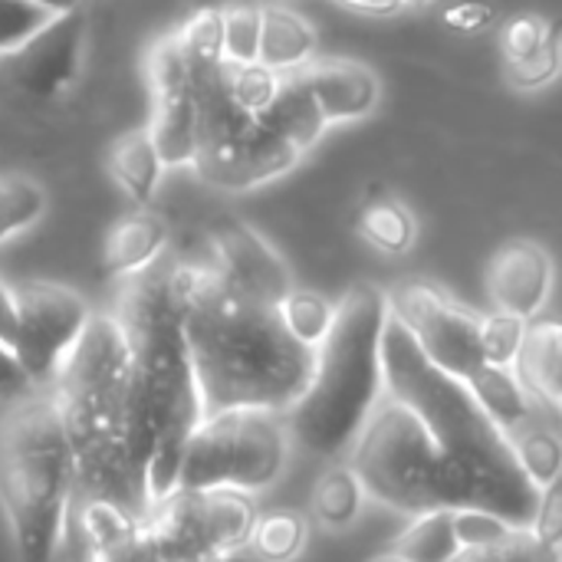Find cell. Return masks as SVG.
Listing matches in <instances>:
<instances>
[{
    "label": "cell",
    "mask_w": 562,
    "mask_h": 562,
    "mask_svg": "<svg viewBox=\"0 0 562 562\" xmlns=\"http://www.w3.org/2000/svg\"><path fill=\"white\" fill-rule=\"evenodd\" d=\"M171 257L125 277L115 319L132 349L135 375V458L145 468L151 504L178 487L184 448L204 422V402L181 329Z\"/></svg>",
    "instance_id": "obj_3"
},
{
    "label": "cell",
    "mask_w": 562,
    "mask_h": 562,
    "mask_svg": "<svg viewBox=\"0 0 562 562\" xmlns=\"http://www.w3.org/2000/svg\"><path fill=\"white\" fill-rule=\"evenodd\" d=\"M306 537H310V524L303 514L273 510L267 517H257L250 547L263 562H290L303 553Z\"/></svg>",
    "instance_id": "obj_32"
},
{
    "label": "cell",
    "mask_w": 562,
    "mask_h": 562,
    "mask_svg": "<svg viewBox=\"0 0 562 562\" xmlns=\"http://www.w3.org/2000/svg\"><path fill=\"white\" fill-rule=\"evenodd\" d=\"M13 286H7L0 280V336L3 339H13Z\"/></svg>",
    "instance_id": "obj_48"
},
{
    "label": "cell",
    "mask_w": 562,
    "mask_h": 562,
    "mask_svg": "<svg viewBox=\"0 0 562 562\" xmlns=\"http://www.w3.org/2000/svg\"><path fill=\"white\" fill-rule=\"evenodd\" d=\"M224 79H227V92L234 95V102L250 115L267 112V105L273 102L277 82H280V76L273 69H267L263 63H247V66L224 63Z\"/></svg>",
    "instance_id": "obj_35"
},
{
    "label": "cell",
    "mask_w": 562,
    "mask_h": 562,
    "mask_svg": "<svg viewBox=\"0 0 562 562\" xmlns=\"http://www.w3.org/2000/svg\"><path fill=\"white\" fill-rule=\"evenodd\" d=\"M260 53V7L234 3L224 7V63L247 66Z\"/></svg>",
    "instance_id": "obj_34"
},
{
    "label": "cell",
    "mask_w": 562,
    "mask_h": 562,
    "mask_svg": "<svg viewBox=\"0 0 562 562\" xmlns=\"http://www.w3.org/2000/svg\"><path fill=\"white\" fill-rule=\"evenodd\" d=\"M527 323L507 313H491L481 323V352L487 366H501V369H514V359L520 352Z\"/></svg>",
    "instance_id": "obj_38"
},
{
    "label": "cell",
    "mask_w": 562,
    "mask_h": 562,
    "mask_svg": "<svg viewBox=\"0 0 562 562\" xmlns=\"http://www.w3.org/2000/svg\"><path fill=\"white\" fill-rule=\"evenodd\" d=\"M514 375L527 395L560 415L562 408V326L557 319H530L520 352L514 359Z\"/></svg>",
    "instance_id": "obj_16"
},
{
    "label": "cell",
    "mask_w": 562,
    "mask_h": 562,
    "mask_svg": "<svg viewBox=\"0 0 562 562\" xmlns=\"http://www.w3.org/2000/svg\"><path fill=\"white\" fill-rule=\"evenodd\" d=\"M155 540L161 562H207L214 560L207 524H204V501L194 491H171L168 497L155 501L148 517L142 520Z\"/></svg>",
    "instance_id": "obj_15"
},
{
    "label": "cell",
    "mask_w": 562,
    "mask_h": 562,
    "mask_svg": "<svg viewBox=\"0 0 562 562\" xmlns=\"http://www.w3.org/2000/svg\"><path fill=\"white\" fill-rule=\"evenodd\" d=\"M451 527L464 553L494 550L517 533V527H510L504 517L487 514V510H451Z\"/></svg>",
    "instance_id": "obj_37"
},
{
    "label": "cell",
    "mask_w": 562,
    "mask_h": 562,
    "mask_svg": "<svg viewBox=\"0 0 562 562\" xmlns=\"http://www.w3.org/2000/svg\"><path fill=\"white\" fill-rule=\"evenodd\" d=\"M89 20L82 10L49 16L23 46L7 56L13 86L30 99H59L79 79L86 59Z\"/></svg>",
    "instance_id": "obj_11"
},
{
    "label": "cell",
    "mask_w": 562,
    "mask_h": 562,
    "mask_svg": "<svg viewBox=\"0 0 562 562\" xmlns=\"http://www.w3.org/2000/svg\"><path fill=\"white\" fill-rule=\"evenodd\" d=\"M161 168L194 165L201 132H198V102L194 92L158 95L151 99V119L145 125Z\"/></svg>",
    "instance_id": "obj_20"
},
{
    "label": "cell",
    "mask_w": 562,
    "mask_h": 562,
    "mask_svg": "<svg viewBox=\"0 0 562 562\" xmlns=\"http://www.w3.org/2000/svg\"><path fill=\"white\" fill-rule=\"evenodd\" d=\"M46 214V188L20 171L0 175V244L30 231Z\"/></svg>",
    "instance_id": "obj_30"
},
{
    "label": "cell",
    "mask_w": 562,
    "mask_h": 562,
    "mask_svg": "<svg viewBox=\"0 0 562 562\" xmlns=\"http://www.w3.org/2000/svg\"><path fill=\"white\" fill-rule=\"evenodd\" d=\"M211 247L221 280L250 303L277 310L296 286L286 260L273 250V244H267L263 234L237 217H224L211 227Z\"/></svg>",
    "instance_id": "obj_12"
},
{
    "label": "cell",
    "mask_w": 562,
    "mask_h": 562,
    "mask_svg": "<svg viewBox=\"0 0 562 562\" xmlns=\"http://www.w3.org/2000/svg\"><path fill=\"white\" fill-rule=\"evenodd\" d=\"M550 36H557L553 20L540 16V13H520L510 23H504L501 33V49H504V63H520L527 56H533Z\"/></svg>",
    "instance_id": "obj_39"
},
{
    "label": "cell",
    "mask_w": 562,
    "mask_h": 562,
    "mask_svg": "<svg viewBox=\"0 0 562 562\" xmlns=\"http://www.w3.org/2000/svg\"><path fill=\"white\" fill-rule=\"evenodd\" d=\"M487 290L497 313L524 323L537 319L553 293V257L537 240H507L487 270Z\"/></svg>",
    "instance_id": "obj_13"
},
{
    "label": "cell",
    "mask_w": 562,
    "mask_h": 562,
    "mask_svg": "<svg viewBox=\"0 0 562 562\" xmlns=\"http://www.w3.org/2000/svg\"><path fill=\"white\" fill-rule=\"evenodd\" d=\"M290 461V431L283 415L231 408L204 415L191 435L175 491H244L270 487Z\"/></svg>",
    "instance_id": "obj_8"
},
{
    "label": "cell",
    "mask_w": 562,
    "mask_h": 562,
    "mask_svg": "<svg viewBox=\"0 0 562 562\" xmlns=\"http://www.w3.org/2000/svg\"><path fill=\"white\" fill-rule=\"evenodd\" d=\"M109 171L119 181V188L132 198L135 207H148L161 184V161L155 155V145L145 128H132L115 138L109 148Z\"/></svg>",
    "instance_id": "obj_24"
},
{
    "label": "cell",
    "mask_w": 562,
    "mask_h": 562,
    "mask_svg": "<svg viewBox=\"0 0 562 562\" xmlns=\"http://www.w3.org/2000/svg\"><path fill=\"white\" fill-rule=\"evenodd\" d=\"M339 3L349 10H359V13H372V16H385V13L402 10V0H339Z\"/></svg>",
    "instance_id": "obj_47"
},
{
    "label": "cell",
    "mask_w": 562,
    "mask_h": 562,
    "mask_svg": "<svg viewBox=\"0 0 562 562\" xmlns=\"http://www.w3.org/2000/svg\"><path fill=\"white\" fill-rule=\"evenodd\" d=\"M425 3H431V0H402V7H425Z\"/></svg>",
    "instance_id": "obj_50"
},
{
    "label": "cell",
    "mask_w": 562,
    "mask_h": 562,
    "mask_svg": "<svg viewBox=\"0 0 562 562\" xmlns=\"http://www.w3.org/2000/svg\"><path fill=\"white\" fill-rule=\"evenodd\" d=\"M49 16L40 13L30 0H0V53H13L23 46Z\"/></svg>",
    "instance_id": "obj_42"
},
{
    "label": "cell",
    "mask_w": 562,
    "mask_h": 562,
    "mask_svg": "<svg viewBox=\"0 0 562 562\" xmlns=\"http://www.w3.org/2000/svg\"><path fill=\"white\" fill-rule=\"evenodd\" d=\"M382 379L385 395L422 422L441 458L445 510H487L517 530H533L543 491L527 481L510 441L468 385L435 369L392 313L382 333Z\"/></svg>",
    "instance_id": "obj_1"
},
{
    "label": "cell",
    "mask_w": 562,
    "mask_h": 562,
    "mask_svg": "<svg viewBox=\"0 0 562 562\" xmlns=\"http://www.w3.org/2000/svg\"><path fill=\"white\" fill-rule=\"evenodd\" d=\"M464 385L474 395V402L481 405V412L494 422V428L507 441L517 431H524L527 425H533L537 418H543L540 415V405L517 382L514 369H501V366H487L484 362Z\"/></svg>",
    "instance_id": "obj_19"
},
{
    "label": "cell",
    "mask_w": 562,
    "mask_h": 562,
    "mask_svg": "<svg viewBox=\"0 0 562 562\" xmlns=\"http://www.w3.org/2000/svg\"><path fill=\"white\" fill-rule=\"evenodd\" d=\"M145 76H148L151 99L178 95V92H194V82H198V72H194V66H191V59L181 49L175 33H168V36L151 43V49L145 56Z\"/></svg>",
    "instance_id": "obj_33"
},
{
    "label": "cell",
    "mask_w": 562,
    "mask_h": 562,
    "mask_svg": "<svg viewBox=\"0 0 562 562\" xmlns=\"http://www.w3.org/2000/svg\"><path fill=\"white\" fill-rule=\"evenodd\" d=\"M454 562H562V553L543 547L533 530H517L507 543L494 547V550H471L461 553Z\"/></svg>",
    "instance_id": "obj_41"
},
{
    "label": "cell",
    "mask_w": 562,
    "mask_h": 562,
    "mask_svg": "<svg viewBox=\"0 0 562 562\" xmlns=\"http://www.w3.org/2000/svg\"><path fill=\"white\" fill-rule=\"evenodd\" d=\"M389 313L405 326L418 352L445 375L468 382L481 366L484 316L451 300L428 280H405L389 290Z\"/></svg>",
    "instance_id": "obj_10"
},
{
    "label": "cell",
    "mask_w": 562,
    "mask_h": 562,
    "mask_svg": "<svg viewBox=\"0 0 562 562\" xmlns=\"http://www.w3.org/2000/svg\"><path fill=\"white\" fill-rule=\"evenodd\" d=\"M300 158L303 155L270 122H263V115H257V122H254L250 135L244 138L237 161L231 168L227 191H247V188L267 184V181L286 175Z\"/></svg>",
    "instance_id": "obj_21"
},
{
    "label": "cell",
    "mask_w": 562,
    "mask_h": 562,
    "mask_svg": "<svg viewBox=\"0 0 562 562\" xmlns=\"http://www.w3.org/2000/svg\"><path fill=\"white\" fill-rule=\"evenodd\" d=\"M375 562H405V560H398L395 553H389V557H382V560H375Z\"/></svg>",
    "instance_id": "obj_51"
},
{
    "label": "cell",
    "mask_w": 562,
    "mask_h": 562,
    "mask_svg": "<svg viewBox=\"0 0 562 562\" xmlns=\"http://www.w3.org/2000/svg\"><path fill=\"white\" fill-rule=\"evenodd\" d=\"M201 501H204V524H207V540H211L214 557L231 560L237 550L250 547V537L260 517L254 494L217 487V491H201Z\"/></svg>",
    "instance_id": "obj_23"
},
{
    "label": "cell",
    "mask_w": 562,
    "mask_h": 562,
    "mask_svg": "<svg viewBox=\"0 0 562 562\" xmlns=\"http://www.w3.org/2000/svg\"><path fill=\"white\" fill-rule=\"evenodd\" d=\"M49 395L69 441L82 497L115 504L135 520H145L151 497L145 468L135 458L132 349L112 313L89 316V326Z\"/></svg>",
    "instance_id": "obj_4"
},
{
    "label": "cell",
    "mask_w": 562,
    "mask_h": 562,
    "mask_svg": "<svg viewBox=\"0 0 562 562\" xmlns=\"http://www.w3.org/2000/svg\"><path fill=\"white\" fill-rule=\"evenodd\" d=\"M385 323L389 293L372 283H356L336 303L333 326L313 352L310 385L283 415L290 438H296L310 454H349L375 405L382 402Z\"/></svg>",
    "instance_id": "obj_5"
},
{
    "label": "cell",
    "mask_w": 562,
    "mask_h": 562,
    "mask_svg": "<svg viewBox=\"0 0 562 562\" xmlns=\"http://www.w3.org/2000/svg\"><path fill=\"white\" fill-rule=\"evenodd\" d=\"M392 553L405 562H454L464 550L451 527V510H428L412 517L398 533Z\"/></svg>",
    "instance_id": "obj_26"
},
{
    "label": "cell",
    "mask_w": 562,
    "mask_h": 562,
    "mask_svg": "<svg viewBox=\"0 0 562 562\" xmlns=\"http://www.w3.org/2000/svg\"><path fill=\"white\" fill-rule=\"evenodd\" d=\"M76 471L49 392H36L0 418V510L23 562H53L63 540Z\"/></svg>",
    "instance_id": "obj_6"
},
{
    "label": "cell",
    "mask_w": 562,
    "mask_h": 562,
    "mask_svg": "<svg viewBox=\"0 0 562 562\" xmlns=\"http://www.w3.org/2000/svg\"><path fill=\"white\" fill-rule=\"evenodd\" d=\"M319 56L316 26L293 7L267 3L260 7V53L257 63L273 69L277 76L300 72Z\"/></svg>",
    "instance_id": "obj_18"
},
{
    "label": "cell",
    "mask_w": 562,
    "mask_h": 562,
    "mask_svg": "<svg viewBox=\"0 0 562 562\" xmlns=\"http://www.w3.org/2000/svg\"><path fill=\"white\" fill-rule=\"evenodd\" d=\"M138 524L142 520H135L132 514H125V510H119L115 504H105V501H82V510H79V527H82L89 553L112 547L115 540L132 533Z\"/></svg>",
    "instance_id": "obj_36"
},
{
    "label": "cell",
    "mask_w": 562,
    "mask_h": 562,
    "mask_svg": "<svg viewBox=\"0 0 562 562\" xmlns=\"http://www.w3.org/2000/svg\"><path fill=\"white\" fill-rule=\"evenodd\" d=\"M510 448H514V458H517L520 471L527 474V481L537 491H547L550 484L560 481L562 445L560 438H557V431L543 418H537L533 425L517 431L510 438Z\"/></svg>",
    "instance_id": "obj_29"
},
{
    "label": "cell",
    "mask_w": 562,
    "mask_h": 562,
    "mask_svg": "<svg viewBox=\"0 0 562 562\" xmlns=\"http://www.w3.org/2000/svg\"><path fill=\"white\" fill-rule=\"evenodd\" d=\"M359 234L379 254L402 257L418 240V221L405 201H398L392 194H379L359 211Z\"/></svg>",
    "instance_id": "obj_25"
},
{
    "label": "cell",
    "mask_w": 562,
    "mask_h": 562,
    "mask_svg": "<svg viewBox=\"0 0 562 562\" xmlns=\"http://www.w3.org/2000/svg\"><path fill=\"white\" fill-rule=\"evenodd\" d=\"M362 501H366V494H362L359 477L352 474L349 464H339V468H329L316 481L313 517L329 530H342V527L356 524V517L362 514Z\"/></svg>",
    "instance_id": "obj_28"
},
{
    "label": "cell",
    "mask_w": 562,
    "mask_h": 562,
    "mask_svg": "<svg viewBox=\"0 0 562 562\" xmlns=\"http://www.w3.org/2000/svg\"><path fill=\"white\" fill-rule=\"evenodd\" d=\"M263 122H270L300 155H306L323 138V132L329 128L300 72L280 76L273 102L263 112Z\"/></svg>",
    "instance_id": "obj_22"
},
{
    "label": "cell",
    "mask_w": 562,
    "mask_h": 562,
    "mask_svg": "<svg viewBox=\"0 0 562 562\" xmlns=\"http://www.w3.org/2000/svg\"><path fill=\"white\" fill-rule=\"evenodd\" d=\"M168 247V224L151 207H135L119 217L102 244V273L105 277H135L148 270Z\"/></svg>",
    "instance_id": "obj_17"
},
{
    "label": "cell",
    "mask_w": 562,
    "mask_h": 562,
    "mask_svg": "<svg viewBox=\"0 0 562 562\" xmlns=\"http://www.w3.org/2000/svg\"><path fill=\"white\" fill-rule=\"evenodd\" d=\"M198 79L224 63V7H201L175 30Z\"/></svg>",
    "instance_id": "obj_31"
},
{
    "label": "cell",
    "mask_w": 562,
    "mask_h": 562,
    "mask_svg": "<svg viewBox=\"0 0 562 562\" xmlns=\"http://www.w3.org/2000/svg\"><path fill=\"white\" fill-rule=\"evenodd\" d=\"M30 395H36V392H33V385H30L20 359L13 352V342L0 336V402L16 405V402H23Z\"/></svg>",
    "instance_id": "obj_46"
},
{
    "label": "cell",
    "mask_w": 562,
    "mask_h": 562,
    "mask_svg": "<svg viewBox=\"0 0 562 562\" xmlns=\"http://www.w3.org/2000/svg\"><path fill=\"white\" fill-rule=\"evenodd\" d=\"M533 537L562 553V487L560 481L550 484L543 494H540V507H537V520H533Z\"/></svg>",
    "instance_id": "obj_45"
},
{
    "label": "cell",
    "mask_w": 562,
    "mask_h": 562,
    "mask_svg": "<svg viewBox=\"0 0 562 562\" xmlns=\"http://www.w3.org/2000/svg\"><path fill=\"white\" fill-rule=\"evenodd\" d=\"M92 310L86 300L59 283L30 280L13 286V352L33 385L49 392L76 352Z\"/></svg>",
    "instance_id": "obj_9"
},
{
    "label": "cell",
    "mask_w": 562,
    "mask_h": 562,
    "mask_svg": "<svg viewBox=\"0 0 562 562\" xmlns=\"http://www.w3.org/2000/svg\"><path fill=\"white\" fill-rule=\"evenodd\" d=\"M277 316L286 329V336L293 342H300L303 349L316 352V346L326 339L329 326H333V316H336V303L326 300L323 293L316 290H300L293 286L286 293V300L277 306Z\"/></svg>",
    "instance_id": "obj_27"
},
{
    "label": "cell",
    "mask_w": 562,
    "mask_h": 562,
    "mask_svg": "<svg viewBox=\"0 0 562 562\" xmlns=\"http://www.w3.org/2000/svg\"><path fill=\"white\" fill-rule=\"evenodd\" d=\"M89 562H161V557H158V550H155V540H151L148 527L138 524L132 533H125V537L115 540L112 547L89 553Z\"/></svg>",
    "instance_id": "obj_43"
},
{
    "label": "cell",
    "mask_w": 562,
    "mask_h": 562,
    "mask_svg": "<svg viewBox=\"0 0 562 562\" xmlns=\"http://www.w3.org/2000/svg\"><path fill=\"white\" fill-rule=\"evenodd\" d=\"M175 286L204 415H286L310 385L313 352L286 336L277 310L234 293L214 263H175Z\"/></svg>",
    "instance_id": "obj_2"
},
{
    "label": "cell",
    "mask_w": 562,
    "mask_h": 562,
    "mask_svg": "<svg viewBox=\"0 0 562 562\" xmlns=\"http://www.w3.org/2000/svg\"><path fill=\"white\" fill-rule=\"evenodd\" d=\"M30 3L46 16H63V13H72V10H82V0H30Z\"/></svg>",
    "instance_id": "obj_49"
},
{
    "label": "cell",
    "mask_w": 562,
    "mask_h": 562,
    "mask_svg": "<svg viewBox=\"0 0 562 562\" xmlns=\"http://www.w3.org/2000/svg\"><path fill=\"white\" fill-rule=\"evenodd\" d=\"M300 76H303L306 89L313 92L326 125L356 122V119H366L379 109L382 82L359 59L316 56L310 66L300 69Z\"/></svg>",
    "instance_id": "obj_14"
},
{
    "label": "cell",
    "mask_w": 562,
    "mask_h": 562,
    "mask_svg": "<svg viewBox=\"0 0 562 562\" xmlns=\"http://www.w3.org/2000/svg\"><path fill=\"white\" fill-rule=\"evenodd\" d=\"M441 20L448 30L474 36V33H484L497 23V7L491 0H458L441 13Z\"/></svg>",
    "instance_id": "obj_44"
},
{
    "label": "cell",
    "mask_w": 562,
    "mask_h": 562,
    "mask_svg": "<svg viewBox=\"0 0 562 562\" xmlns=\"http://www.w3.org/2000/svg\"><path fill=\"white\" fill-rule=\"evenodd\" d=\"M504 69H507V82L520 92H537L550 86L560 76V33L550 36L533 56L520 63H504Z\"/></svg>",
    "instance_id": "obj_40"
},
{
    "label": "cell",
    "mask_w": 562,
    "mask_h": 562,
    "mask_svg": "<svg viewBox=\"0 0 562 562\" xmlns=\"http://www.w3.org/2000/svg\"><path fill=\"white\" fill-rule=\"evenodd\" d=\"M349 454L362 494L382 507L405 517L445 510L441 458L422 422L395 398L382 395Z\"/></svg>",
    "instance_id": "obj_7"
}]
</instances>
